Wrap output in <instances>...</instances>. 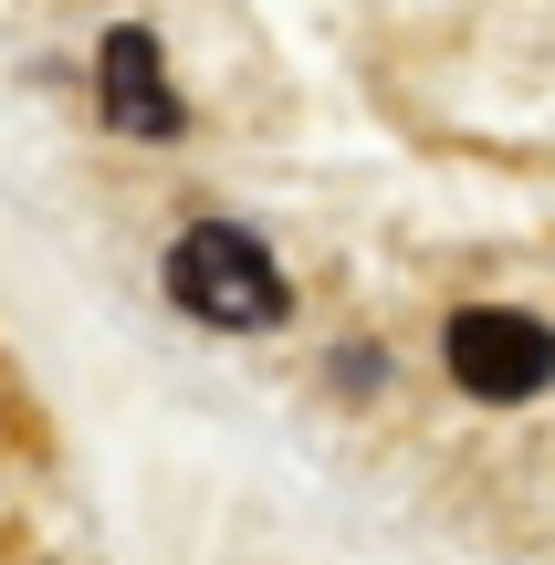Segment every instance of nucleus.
<instances>
[{"instance_id":"obj_1","label":"nucleus","mask_w":555,"mask_h":565,"mask_svg":"<svg viewBox=\"0 0 555 565\" xmlns=\"http://www.w3.org/2000/svg\"><path fill=\"white\" fill-rule=\"evenodd\" d=\"M168 294H179L200 324H231V335H242V324H284V315H293L273 252L252 242L242 221H189L179 242H168Z\"/></svg>"},{"instance_id":"obj_2","label":"nucleus","mask_w":555,"mask_h":565,"mask_svg":"<svg viewBox=\"0 0 555 565\" xmlns=\"http://www.w3.org/2000/svg\"><path fill=\"white\" fill-rule=\"evenodd\" d=\"M440 356H451V377L472 387V398H493V408L535 398V387L555 377V335L535 315H514V303H461L451 335H440Z\"/></svg>"},{"instance_id":"obj_3","label":"nucleus","mask_w":555,"mask_h":565,"mask_svg":"<svg viewBox=\"0 0 555 565\" xmlns=\"http://www.w3.org/2000/svg\"><path fill=\"white\" fill-rule=\"evenodd\" d=\"M95 105H105V126H116V137H137V147L189 137V105H179L158 42H147L137 21H126V32H105V53H95Z\"/></svg>"}]
</instances>
